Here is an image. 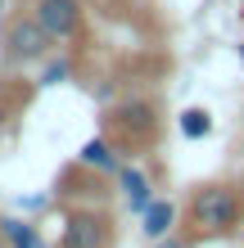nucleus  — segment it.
Masks as SVG:
<instances>
[{
  "instance_id": "obj_4",
  "label": "nucleus",
  "mask_w": 244,
  "mask_h": 248,
  "mask_svg": "<svg viewBox=\"0 0 244 248\" xmlns=\"http://www.w3.org/2000/svg\"><path fill=\"white\" fill-rule=\"evenodd\" d=\"M118 244V221L104 208H73L64 212V230L54 248H113Z\"/></svg>"
},
{
  "instance_id": "obj_1",
  "label": "nucleus",
  "mask_w": 244,
  "mask_h": 248,
  "mask_svg": "<svg viewBox=\"0 0 244 248\" xmlns=\"http://www.w3.org/2000/svg\"><path fill=\"white\" fill-rule=\"evenodd\" d=\"M244 221V194L231 181H208L199 185L190 203H185V239L204 244V239H231Z\"/></svg>"
},
{
  "instance_id": "obj_7",
  "label": "nucleus",
  "mask_w": 244,
  "mask_h": 248,
  "mask_svg": "<svg viewBox=\"0 0 244 248\" xmlns=\"http://www.w3.org/2000/svg\"><path fill=\"white\" fill-rule=\"evenodd\" d=\"M77 163H81V167H91V171H109V176H118L122 158H118V144H113L109 136H95V140H86V144H81Z\"/></svg>"
},
{
  "instance_id": "obj_13",
  "label": "nucleus",
  "mask_w": 244,
  "mask_h": 248,
  "mask_svg": "<svg viewBox=\"0 0 244 248\" xmlns=\"http://www.w3.org/2000/svg\"><path fill=\"white\" fill-rule=\"evenodd\" d=\"M0 248H9V244H5V235H0Z\"/></svg>"
},
{
  "instance_id": "obj_15",
  "label": "nucleus",
  "mask_w": 244,
  "mask_h": 248,
  "mask_svg": "<svg viewBox=\"0 0 244 248\" xmlns=\"http://www.w3.org/2000/svg\"><path fill=\"white\" fill-rule=\"evenodd\" d=\"M240 59H244V46H240Z\"/></svg>"
},
{
  "instance_id": "obj_14",
  "label": "nucleus",
  "mask_w": 244,
  "mask_h": 248,
  "mask_svg": "<svg viewBox=\"0 0 244 248\" xmlns=\"http://www.w3.org/2000/svg\"><path fill=\"white\" fill-rule=\"evenodd\" d=\"M0 14H5V0H0Z\"/></svg>"
},
{
  "instance_id": "obj_2",
  "label": "nucleus",
  "mask_w": 244,
  "mask_h": 248,
  "mask_svg": "<svg viewBox=\"0 0 244 248\" xmlns=\"http://www.w3.org/2000/svg\"><path fill=\"white\" fill-rule=\"evenodd\" d=\"M54 46H59V41L41 27L36 14H18V18H9V27L0 32V59L5 63H46Z\"/></svg>"
},
{
  "instance_id": "obj_12",
  "label": "nucleus",
  "mask_w": 244,
  "mask_h": 248,
  "mask_svg": "<svg viewBox=\"0 0 244 248\" xmlns=\"http://www.w3.org/2000/svg\"><path fill=\"white\" fill-rule=\"evenodd\" d=\"M154 248H195L185 235H167V239H154Z\"/></svg>"
},
{
  "instance_id": "obj_11",
  "label": "nucleus",
  "mask_w": 244,
  "mask_h": 248,
  "mask_svg": "<svg viewBox=\"0 0 244 248\" xmlns=\"http://www.w3.org/2000/svg\"><path fill=\"white\" fill-rule=\"evenodd\" d=\"M68 68H73L68 59H54V63H46V68H41V86H59V81L68 77Z\"/></svg>"
},
{
  "instance_id": "obj_6",
  "label": "nucleus",
  "mask_w": 244,
  "mask_h": 248,
  "mask_svg": "<svg viewBox=\"0 0 244 248\" xmlns=\"http://www.w3.org/2000/svg\"><path fill=\"white\" fill-rule=\"evenodd\" d=\"M177 217H181V208L172 199H154L145 212H140V230H145V239L154 244V239H167L172 235V226H177Z\"/></svg>"
},
{
  "instance_id": "obj_10",
  "label": "nucleus",
  "mask_w": 244,
  "mask_h": 248,
  "mask_svg": "<svg viewBox=\"0 0 244 248\" xmlns=\"http://www.w3.org/2000/svg\"><path fill=\"white\" fill-rule=\"evenodd\" d=\"M208 131H212L208 108H185V113H181V136H185V140H204Z\"/></svg>"
},
{
  "instance_id": "obj_9",
  "label": "nucleus",
  "mask_w": 244,
  "mask_h": 248,
  "mask_svg": "<svg viewBox=\"0 0 244 248\" xmlns=\"http://www.w3.org/2000/svg\"><path fill=\"white\" fill-rule=\"evenodd\" d=\"M0 235H5L9 248H50L41 239V230L32 221H23V217H0Z\"/></svg>"
},
{
  "instance_id": "obj_5",
  "label": "nucleus",
  "mask_w": 244,
  "mask_h": 248,
  "mask_svg": "<svg viewBox=\"0 0 244 248\" xmlns=\"http://www.w3.org/2000/svg\"><path fill=\"white\" fill-rule=\"evenodd\" d=\"M32 14L41 18V27H46L54 41H77L81 36V18H86L81 0H36Z\"/></svg>"
},
{
  "instance_id": "obj_8",
  "label": "nucleus",
  "mask_w": 244,
  "mask_h": 248,
  "mask_svg": "<svg viewBox=\"0 0 244 248\" xmlns=\"http://www.w3.org/2000/svg\"><path fill=\"white\" fill-rule=\"evenodd\" d=\"M118 185H122V199H127V208H131V212H145L149 203H154V189H149V181H145V171L118 167Z\"/></svg>"
},
{
  "instance_id": "obj_3",
  "label": "nucleus",
  "mask_w": 244,
  "mask_h": 248,
  "mask_svg": "<svg viewBox=\"0 0 244 248\" xmlns=\"http://www.w3.org/2000/svg\"><path fill=\"white\" fill-rule=\"evenodd\" d=\"M159 108L149 99H127L109 113V140L118 149H145V144L159 140Z\"/></svg>"
}]
</instances>
